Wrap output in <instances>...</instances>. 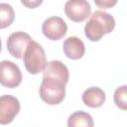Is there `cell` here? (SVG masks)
<instances>
[{"instance_id": "1", "label": "cell", "mask_w": 127, "mask_h": 127, "mask_svg": "<svg viewBox=\"0 0 127 127\" xmlns=\"http://www.w3.org/2000/svg\"><path fill=\"white\" fill-rule=\"evenodd\" d=\"M115 27V19L105 11H94L84 26L85 37L91 42L99 41L104 35L109 34Z\"/></svg>"}, {"instance_id": "2", "label": "cell", "mask_w": 127, "mask_h": 127, "mask_svg": "<svg viewBox=\"0 0 127 127\" xmlns=\"http://www.w3.org/2000/svg\"><path fill=\"white\" fill-rule=\"evenodd\" d=\"M23 61L25 68L29 73L37 74L43 71L47 64L46 53L43 47L39 43L32 40L24 53Z\"/></svg>"}, {"instance_id": "3", "label": "cell", "mask_w": 127, "mask_h": 127, "mask_svg": "<svg viewBox=\"0 0 127 127\" xmlns=\"http://www.w3.org/2000/svg\"><path fill=\"white\" fill-rule=\"evenodd\" d=\"M39 92L44 102L49 105H57L65 97V84L55 79L43 77Z\"/></svg>"}, {"instance_id": "4", "label": "cell", "mask_w": 127, "mask_h": 127, "mask_svg": "<svg viewBox=\"0 0 127 127\" xmlns=\"http://www.w3.org/2000/svg\"><path fill=\"white\" fill-rule=\"evenodd\" d=\"M22 82V72L19 66L11 61L0 62V84L15 88Z\"/></svg>"}, {"instance_id": "5", "label": "cell", "mask_w": 127, "mask_h": 127, "mask_svg": "<svg viewBox=\"0 0 127 127\" xmlns=\"http://www.w3.org/2000/svg\"><path fill=\"white\" fill-rule=\"evenodd\" d=\"M44 36L51 41H59L64 38L67 32V25L64 20L58 16L46 19L42 25Z\"/></svg>"}, {"instance_id": "6", "label": "cell", "mask_w": 127, "mask_h": 127, "mask_svg": "<svg viewBox=\"0 0 127 127\" xmlns=\"http://www.w3.org/2000/svg\"><path fill=\"white\" fill-rule=\"evenodd\" d=\"M91 12L90 5L85 0H68L64 4V13L73 22L79 23L87 19Z\"/></svg>"}, {"instance_id": "7", "label": "cell", "mask_w": 127, "mask_h": 127, "mask_svg": "<svg viewBox=\"0 0 127 127\" xmlns=\"http://www.w3.org/2000/svg\"><path fill=\"white\" fill-rule=\"evenodd\" d=\"M20 111V102L13 95L0 96V124L11 123Z\"/></svg>"}, {"instance_id": "8", "label": "cell", "mask_w": 127, "mask_h": 127, "mask_svg": "<svg viewBox=\"0 0 127 127\" xmlns=\"http://www.w3.org/2000/svg\"><path fill=\"white\" fill-rule=\"evenodd\" d=\"M31 41V37L25 32L18 31L12 33L7 40V50L14 58L21 59Z\"/></svg>"}, {"instance_id": "9", "label": "cell", "mask_w": 127, "mask_h": 127, "mask_svg": "<svg viewBox=\"0 0 127 127\" xmlns=\"http://www.w3.org/2000/svg\"><path fill=\"white\" fill-rule=\"evenodd\" d=\"M44 75L43 77L55 79L58 81H61L64 84L67 83L69 78V72L64 64H63L61 61H51L47 63L45 69L43 70Z\"/></svg>"}, {"instance_id": "10", "label": "cell", "mask_w": 127, "mask_h": 127, "mask_svg": "<svg viewBox=\"0 0 127 127\" xmlns=\"http://www.w3.org/2000/svg\"><path fill=\"white\" fill-rule=\"evenodd\" d=\"M81 99L86 106L90 108H97L103 105L106 99V95L103 89L100 87L91 86L83 91Z\"/></svg>"}, {"instance_id": "11", "label": "cell", "mask_w": 127, "mask_h": 127, "mask_svg": "<svg viewBox=\"0 0 127 127\" xmlns=\"http://www.w3.org/2000/svg\"><path fill=\"white\" fill-rule=\"evenodd\" d=\"M63 48L65 56L71 60H78L82 58L85 52L83 42L77 37H68L65 39Z\"/></svg>"}, {"instance_id": "12", "label": "cell", "mask_w": 127, "mask_h": 127, "mask_svg": "<svg viewBox=\"0 0 127 127\" xmlns=\"http://www.w3.org/2000/svg\"><path fill=\"white\" fill-rule=\"evenodd\" d=\"M67 127H93V119L87 112L75 111L68 117Z\"/></svg>"}, {"instance_id": "13", "label": "cell", "mask_w": 127, "mask_h": 127, "mask_svg": "<svg viewBox=\"0 0 127 127\" xmlns=\"http://www.w3.org/2000/svg\"><path fill=\"white\" fill-rule=\"evenodd\" d=\"M15 19L13 7L8 3H0V29L9 27Z\"/></svg>"}, {"instance_id": "14", "label": "cell", "mask_w": 127, "mask_h": 127, "mask_svg": "<svg viewBox=\"0 0 127 127\" xmlns=\"http://www.w3.org/2000/svg\"><path fill=\"white\" fill-rule=\"evenodd\" d=\"M126 85H122L117 87L114 92V103L117 107L122 110L127 109V101H126Z\"/></svg>"}, {"instance_id": "15", "label": "cell", "mask_w": 127, "mask_h": 127, "mask_svg": "<svg viewBox=\"0 0 127 127\" xmlns=\"http://www.w3.org/2000/svg\"><path fill=\"white\" fill-rule=\"evenodd\" d=\"M94 3L100 8H111L117 3V1L116 0H112V1L111 0H96L94 1Z\"/></svg>"}, {"instance_id": "16", "label": "cell", "mask_w": 127, "mask_h": 127, "mask_svg": "<svg viewBox=\"0 0 127 127\" xmlns=\"http://www.w3.org/2000/svg\"><path fill=\"white\" fill-rule=\"evenodd\" d=\"M23 5L29 7V8H35L37 7L38 5H41L42 4V1H35V2H26V1H22L21 2Z\"/></svg>"}, {"instance_id": "17", "label": "cell", "mask_w": 127, "mask_h": 127, "mask_svg": "<svg viewBox=\"0 0 127 127\" xmlns=\"http://www.w3.org/2000/svg\"><path fill=\"white\" fill-rule=\"evenodd\" d=\"M2 50V42H1V39H0V52Z\"/></svg>"}]
</instances>
